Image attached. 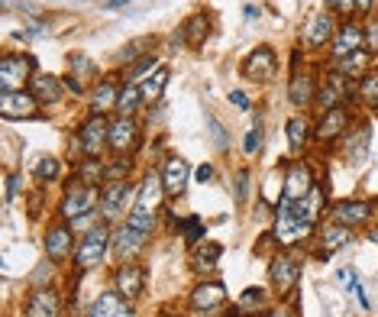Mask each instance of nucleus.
<instances>
[{
  "mask_svg": "<svg viewBox=\"0 0 378 317\" xmlns=\"http://www.w3.org/2000/svg\"><path fill=\"white\" fill-rule=\"evenodd\" d=\"M224 317H243V311H239V308H233L230 314H224Z\"/></svg>",
  "mask_w": 378,
  "mask_h": 317,
  "instance_id": "nucleus-59",
  "label": "nucleus"
},
{
  "mask_svg": "<svg viewBox=\"0 0 378 317\" xmlns=\"http://www.w3.org/2000/svg\"><path fill=\"white\" fill-rule=\"evenodd\" d=\"M152 46H155L152 36H140V39H133V43L123 46V52H120V62H123V65L140 62L142 56H152Z\"/></svg>",
  "mask_w": 378,
  "mask_h": 317,
  "instance_id": "nucleus-35",
  "label": "nucleus"
},
{
  "mask_svg": "<svg viewBox=\"0 0 378 317\" xmlns=\"http://www.w3.org/2000/svg\"><path fill=\"white\" fill-rule=\"evenodd\" d=\"M365 49H369L372 56H378V20L365 26Z\"/></svg>",
  "mask_w": 378,
  "mask_h": 317,
  "instance_id": "nucleus-50",
  "label": "nucleus"
},
{
  "mask_svg": "<svg viewBox=\"0 0 378 317\" xmlns=\"http://www.w3.org/2000/svg\"><path fill=\"white\" fill-rule=\"evenodd\" d=\"M268 279H272V289L278 295H291L298 279H301V259H294L288 253H278L268 262Z\"/></svg>",
  "mask_w": 378,
  "mask_h": 317,
  "instance_id": "nucleus-8",
  "label": "nucleus"
},
{
  "mask_svg": "<svg viewBox=\"0 0 378 317\" xmlns=\"http://www.w3.org/2000/svg\"><path fill=\"white\" fill-rule=\"evenodd\" d=\"M71 227L65 224H52L49 230H46V240H42V246H46V256H49L52 262H65L75 256V237H71Z\"/></svg>",
  "mask_w": 378,
  "mask_h": 317,
  "instance_id": "nucleus-17",
  "label": "nucleus"
},
{
  "mask_svg": "<svg viewBox=\"0 0 378 317\" xmlns=\"http://www.w3.org/2000/svg\"><path fill=\"white\" fill-rule=\"evenodd\" d=\"M369 240H372V243H375V246H378V227H372V233H369Z\"/></svg>",
  "mask_w": 378,
  "mask_h": 317,
  "instance_id": "nucleus-58",
  "label": "nucleus"
},
{
  "mask_svg": "<svg viewBox=\"0 0 378 317\" xmlns=\"http://www.w3.org/2000/svg\"><path fill=\"white\" fill-rule=\"evenodd\" d=\"M252 304L262 308V304H266V291H262V289H246L243 298H239V308H252Z\"/></svg>",
  "mask_w": 378,
  "mask_h": 317,
  "instance_id": "nucleus-48",
  "label": "nucleus"
},
{
  "mask_svg": "<svg viewBox=\"0 0 378 317\" xmlns=\"http://www.w3.org/2000/svg\"><path fill=\"white\" fill-rule=\"evenodd\" d=\"M26 317H58L62 314V301H58L56 289H33L23 304Z\"/></svg>",
  "mask_w": 378,
  "mask_h": 317,
  "instance_id": "nucleus-24",
  "label": "nucleus"
},
{
  "mask_svg": "<svg viewBox=\"0 0 378 317\" xmlns=\"http://www.w3.org/2000/svg\"><path fill=\"white\" fill-rule=\"evenodd\" d=\"M178 227H182L184 243H188V246H197V243H201L204 237H207V227H204V220H201V217H188L184 224L178 220Z\"/></svg>",
  "mask_w": 378,
  "mask_h": 317,
  "instance_id": "nucleus-41",
  "label": "nucleus"
},
{
  "mask_svg": "<svg viewBox=\"0 0 378 317\" xmlns=\"http://www.w3.org/2000/svg\"><path fill=\"white\" fill-rule=\"evenodd\" d=\"M207 127L214 130V142H217V149H226V130L220 127L217 117H210V113H207Z\"/></svg>",
  "mask_w": 378,
  "mask_h": 317,
  "instance_id": "nucleus-49",
  "label": "nucleus"
},
{
  "mask_svg": "<svg viewBox=\"0 0 378 317\" xmlns=\"http://www.w3.org/2000/svg\"><path fill=\"white\" fill-rule=\"evenodd\" d=\"M16 191H20V175H7V204L16 197Z\"/></svg>",
  "mask_w": 378,
  "mask_h": 317,
  "instance_id": "nucleus-53",
  "label": "nucleus"
},
{
  "mask_svg": "<svg viewBox=\"0 0 378 317\" xmlns=\"http://www.w3.org/2000/svg\"><path fill=\"white\" fill-rule=\"evenodd\" d=\"M369 149H372V127L369 123H356V127L346 130L343 136V155L350 165H362L369 159Z\"/></svg>",
  "mask_w": 378,
  "mask_h": 317,
  "instance_id": "nucleus-21",
  "label": "nucleus"
},
{
  "mask_svg": "<svg viewBox=\"0 0 378 317\" xmlns=\"http://www.w3.org/2000/svg\"><path fill=\"white\" fill-rule=\"evenodd\" d=\"M75 178L81 185L100 188V182H107V162H104V159H81L78 169H75Z\"/></svg>",
  "mask_w": 378,
  "mask_h": 317,
  "instance_id": "nucleus-32",
  "label": "nucleus"
},
{
  "mask_svg": "<svg viewBox=\"0 0 378 317\" xmlns=\"http://www.w3.org/2000/svg\"><path fill=\"white\" fill-rule=\"evenodd\" d=\"M149 243V233H142V230H136L133 224H120L117 230H113V243H110V249H113V256H117V262H133L136 256L142 253V246Z\"/></svg>",
  "mask_w": 378,
  "mask_h": 317,
  "instance_id": "nucleus-7",
  "label": "nucleus"
},
{
  "mask_svg": "<svg viewBox=\"0 0 378 317\" xmlns=\"http://www.w3.org/2000/svg\"><path fill=\"white\" fill-rule=\"evenodd\" d=\"M182 36H184V43H188L191 49H201L204 39L210 36V16L207 14L188 16V20H184V26H182Z\"/></svg>",
  "mask_w": 378,
  "mask_h": 317,
  "instance_id": "nucleus-31",
  "label": "nucleus"
},
{
  "mask_svg": "<svg viewBox=\"0 0 378 317\" xmlns=\"http://www.w3.org/2000/svg\"><path fill=\"white\" fill-rule=\"evenodd\" d=\"M350 78H343V75H327L320 81V91H317V100H314V107H317V113H327V110H333V107H340L343 104V98H352L356 91H350V85H346Z\"/></svg>",
  "mask_w": 378,
  "mask_h": 317,
  "instance_id": "nucleus-18",
  "label": "nucleus"
},
{
  "mask_svg": "<svg viewBox=\"0 0 378 317\" xmlns=\"http://www.w3.org/2000/svg\"><path fill=\"white\" fill-rule=\"evenodd\" d=\"M162 197H168L165 194V185H162V175L149 172V175L142 178L140 191H136V204L149 207V211H159V207H162Z\"/></svg>",
  "mask_w": 378,
  "mask_h": 317,
  "instance_id": "nucleus-30",
  "label": "nucleus"
},
{
  "mask_svg": "<svg viewBox=\"0 0 378 317\" xmlns=\"http://www.w3.org/2000/svg\"><path fill=\"white\" fill-rule=\"evenodd\" d=\"M275 71H278V56H275V49H268V46L252 49L243 62V75L249 78V81H259V85L275 81Z\"/></svg>",
  "mask_w": 378,
  "mask_h": 317,
  "instance_id": "nucleus-10",
  "label": "nucleus"
},
{
  "mask_svg": "<svg viewBox=\"0 0 378 317\" xmlns=\"http://www.w3.org/2000/svg\"><path fill=\"white\" fill-rule=\"evenodd\" d=\"M68 68H71V75H75V78H91V75H98V65L84 56V52H71V56H68Z\"/></svg>",
  "mask_w": 378,
  "mask_h": 317,
  "instance_id": "nucleus-43",
  "label": "nucleus"
},
{
  "mask_svg": "<svg viewBox=\"0 0 378 317\" xmlns=\"http://www.w3.org/2000/svg\"><path fill=\"white\" fill-rule=\"evenodd\" d=\"M350 291L359 298V304H362V308L369 311V298H365V289H362V282H359L356 275H350Z\"/></svg>",
  "mask_w": 378,
  "mask_h": 317,
  "instance_id": "nucleus-51",
  "label": "nucleus"
},
{
  "mask_svg": "<svg viewBox=\"0 0 378 317\" xmlns=\"http://www.w3.org/2000/svg\"><path fill=\"white\" fill-rule=\"evenodd\" d=\"M146 104L142 100V88L140 85H123V91H120V104H117V110L120 113H126V117H133L140 107Z\"/></svg>",
  "mask_w": 378,
  "mask_h": 317,
  "instance_id": "nucleus-38",
  "label": "nucleus"
},
{
  "mask_svg": "<svg viewBox=\"0 0 378 317\" xmlns=\"http://www.w3.org/2000/svg\"><path fill=\"white\" fill-rule=\"evenodd\" d=\"M246 194H249V169H239L236 178H233V201L246 204Z\"/></svg>",
  "mask_w": 378,
  "mask_h": 317,
  "instance_id": "nucleus-44",
  "label": "nucleus"
},
{
  "mask_svg": "<svg viewBox=\"0 0 378 317\" xmlns=\"http://www.w3.org/2000/svg\"><path fill=\"white\" fill-rule=\"evenodd\" d=\"M39 100L33 98V91H0V117L4 120H33Z\"/></svg>",
  "mask_w": 378,
  "mask_h": 317,
  "instance_id": "nucleus-13",
  "label": "nucleus"
},
{
  "mask_svg": "<svg viewBox=\"0 0 378 317\" xmlns=\"http://www.w3.org/2000/svg\"><path fill=\"white\" fill-rule=\"evenodd\" d=\"M155 68H159V58L142 56L140 62H133V65H126V68H123V85H140L142 78H149Z\"/></svg>",
  "mask_w": 378,
  "mask_h": 317,
  "instance_id": "nucleus-34",
  "label": "nucleus"
},
{
  "mask_svg": "<svg viewBox=\"0 0 378 317\" xmlns=\"http://www.w3.org/2000/svg\"><path fill=\"white\" fill-rule=\"evenodd\" d=\"M317 188L314 182V172H310L308 162H291L285 169V188H281V197H288V201H301V197H308L310 191Z\"/></svg>",
  "mask_w": 378,
  "mask_h": 317,
  "instance_id": "nucleus-15",
  "label": "nucleus"
},
{
  "mask_svg": "<svg viewBox=\"0 0 378 317\" xmlns=\"http://www.w3.org/2000/svg\"><path fill=\"white\" fill-rule=\"evenodd\" d=\"M146 289V269L140 262H120V269L113 272V291L126 298V301H136Z\"/></svg>",
  "mask_w": 378,
  "mask_h": 317,
  "instance_id": "nucleus-16",
  "label": "nucleus"
},
{
  "mask_svg": "<svg viewBox=\"0 0 378 317\" xmlns=\"http://www.w3.org/2000/svg\"><path fill=\"white\" fill-rule=\"evenodd\" d=\"M317 91H320V81L314 75H304V71H294L291 81H288V98L294 107H310L317 100Z\"/></svg>",
  "mask_w": 378,
  "mask_h": 317,
  "instance_id": "nucleus-26",
  "label": "nucleus"
},
{
  "mask_svg": "<svg viewBox=\"0 0 378 317\" xmlns=\"http://www.w3.org/2000/svg\"><path fill=\"white\" fill-rule=\"evenodd\" d=\"M113 243V227L110 220H100L98 227H91L88 233H81V243L75 249V269L78 272H91L107 259V249Z\"/></svg>",
  "mask_w": 378,
  "mask_h": 317,
  "instance_id": "nucleus-1",
  "label": "nucleus"
},
{
  "mask_svg": "<svg viewBox=\"0 0 378 317\" xmlns=\"http://www.w3.org/2000/svg\"><path fill=\"white\" fill-rule=\"evenodd\" d=\"M336 14L323 10V14H314L308 23H304V33H301V43L308 49H323L327 43H333V33H336Z\"/></svg>",
  "mask_w": 378,
  "mask_h": 317,
  "instance_id": "nucleus-14",
  "label": "nucleus"
},
{
  "mask_svg": "<svg viewBox=\"0 0 378 317\" xmlns=\"http://www.w3.org/2000/svg\"><path fill=\"white\" fill-rule=\"evenodd\" d=\"M191 311H197V314H210V311H217L226 304V289L224 282H197L194 289H191V298H188Z\"/></svg>",
  "mask_w": 378,
  "mask_h": 317,
  "instance_id": "nucleus-19",
  "label": "nucleus"
},
{
  "mask_svg": "<svg viewBox=\"0 0 378 317\" xmlns=\"http://www.w3.org/2000/svg\"><path fill=\"white\" fill-rule=\"evenodd\" d=\"M288 142H291V152H301L304 142H308V120L301 113H294L288 120Z\"/></svg>",
  "mask_w": 378,
  "mask_h": 317,
  "instance_id": "nucleus-39",
  "label": "nucleus"
},
{
  "mask_svg": "<svg viewBox=\"0 0 378 317\" xmlns=\"http://www.w3.org/2000/svg\"><path fill=\"white\" fill-rule=\"evenodd\" d=\"M62 81H65V88H68L71 94H84V85H81V78L68 75V78H62Z\"/></svg>",
  "mask_w": 378,
  "mask_h": 317,
  "instance_id": "nucleus-54",
  "label": "nucleus"
},
{
  "mask_svg": "<svg viewBox=\"0 0 378 317\" xmlns=\"http://www.w3.org/2000/svg\"><path fill=\"white\" fill-rule=\"evenodd\" d=\"M165 85H168V68H155L149 78H142L140 81V88H142V100L146 104H155V100L162 98V91H165Z\"/></svg>",
  "mask_w": 378,
  "mask_h": 317,
  "instance_id": "nucleus-33",
  "label": "nucleus"
},
{
  "mask_svg": "<svg viewBox=\"0 0 378 317\" xmlns=\"http://www.w3.org/2000/svg\"><path fill=\"white\" fill-rule=\"evenodd\" d=\"M359 49H365V26H359V23H352V20H343L333 33V43H330L333 62H340V58L352 56V52H359Z\"/></svg>",
  "mask_w": 378,
  "mask_h": 317,
  "instance_id": "nucleus-11",
  "label": "nucleus"
},
{
  "mask_svg": "<svg viewBox=\"0 0 378 317\" xmlns=\"http://www.w3.org/2000/svg\"><path fill=\"white\" fill-rule=\"evenodd\" d=\"M120 81H123V78L107 75V78H100L98 85H94V91H91V113L104 117V113L117 110V104H120V91H123V85H120Z\"/></svg>",
  "mask_w": 378,
  "mask_h": 317,
  "instance_id": "nucleus-22",
  "label": "nucleus"
},
{
  "mask_svg": "<svg viewBox=\"0 0 378 317\" xmlns=\"http://www.w3.org/2000/svg\"><path fill=\"white\" fill-rule=\"evenodd\" d=\"M126 224H133L136 230H142V233H149V237H152L155 224H159V211H149V207L133 204V211L126 214Z\"/></svg>",
  "mask_w": 378,
  "mask_h": 317,
  "instance_id": "nucleus-37",
  "label": "nucleus"
},
{
  "mask_svg": "<svg viewBox=\"0 0 378 317\" xmlns=\"http://www.w3.org/2000/svg\"><path fill=\"white\" fill-rule=\"evenodd\" d=\"M262 149V123H256V127L246 133V140H243V152L246 155H256Z\"/></svg>",
  "mask_w": 378,
  "mask_h": 317,
  "instance_id": "nucleus-46",
  "label": "nucleus"
},
{
  "mask_svg": "<svg viewBox=\"0 0 378 317\" xmlns=\"http://www.w3.org/2000/svg\"><path fill=\"white\" fill-rule=\"evenodd\" d=\"M323 7L336 16H346V20L356 16V0H323Z\"/></svg>",
  "mask_w": 378,
  "mask_h": 317,
  "instance_id": "nucleus-45",
  "label": "nucleus"
},
{
  "mask_svg": "<svg viewBox=\"0 0 378 317\" xmlns=\"http://www.w3.org/2000/svg\"><path fill=\"white\" fill-rule=\"evenodd\" d=\"M36 75L33 56H4L0 58V91H23Z\"/></svg>",
  "mask_w": 378,
  "mask_h": 317,
  "instance_id": "nucleus-5",
  "label": "nucleus"
},
{
  "mask_svg": "<svg viewBox=\"0 0 378 317\" xmlns=\"http://www.w3.org/2000/svg\"><path fill=\"white\" fill-rule=\"evenodd\" d=\"M104 146H110V123L98 113H91V120H84L81 130H78V149L88 159H100Z\"/></svg>",
  "mask_w": 378,
  "mask_h": 317,
  "instance_id": "nucleus-6",
  "label": "nucleus"
},
{
  "mask_svg": "<svg viewBox=\"0 0 378 317\" xmlns=\"http://www.w3.org/2000/svg\"><path fill=\"white\" fill-rule=\"evenodd\" d=\"M330 220L356 230V227H365L372 220V204L362 201V197H343V201H333V204H330Z\"/></svg>",
  "mask_w": 378,
  "mask_h": 317,
  "instance_id": "nucleus-9",
  "label": "nucleus"
},
{
  "mask_svg": "<svg viewBox=\"0 0 378 317\" xmlns=\"http://www.w3.org/2000/svg\"><path fill=\"white\" fill-rule=\"evenodd\" d=\"M314 230H317L314 224H304V220L294 217L291 201H288V197H278V204H275V230L268 233L278 246H298V243L310 240Z\"/></svg>",
  "mask_w": 378,
  "mask_h": 317,
  "instance_id": "nucleus-2",
  "label": "nucleus"
},
{
  "mask_svg": "<svg viewBox=\"0 0 378 317\" xmlns=\"http://www.w3.org/2000/svg\"><path fill=\"white\" fill-rule=\"evenodd\" d=\"M194 175H197V182H210V178H214V165H207V162H204V165H197V172H194Z\"/></svg>",
  "mask_w": 378,
  "mask_h": 317,
  "instance_id": "nucleus-55",
  "label": "nucleus"
},
{
  "mask_svg": "<svg viewBox=\"0 0 378 317\" xmlns=\"http://www.w3.org/2000/svg\"><path fill=\"white\" fill-rule=\"evenodd\" d=\"M356 98L362 100L365 107L378 110V71H369V75H362V78H359V85H356Z\"/></svg>",
  "mask_w": 378,
  "mask_h": 317,
  "instance_id": "nucleus-36",
  "label": "nucleus"
},
{
  "mask_svg": "<svg viewBox=\"0 0 378 317\" xmlns=\"http://www.w3.org/2000/svg\"><path fill=\"white\" fill-rule=\"evenodd\" d=\"M136 191H140V185L133 182H104V188H100V214H104V220H117L120 214H130L136 204Z\"/></svg>",
  "mask_w": 378,
  "mask_h": 317,
  "instance_id": "nucleus-4",
  "label": "nucleus"
},
{
  "mask_svg": "<svg viewBox=\"0 0 378 317\" xmlns=\"http://www.w3.org/2000/svg\"><path fill=\"white\" fill-rule=\"evenodd\" d=\"M165 317H175V314H165Z\"/></svg>",
  "mask_w": 378,
  "mask_h": 317,
  "instance_id": "nucleus-60",
  "label": "nucleus"
},
{
  "mask_svg": "<svg viewBox=\"0 0 378 317\" xmlns=\"http://www.w3.org/2000/svg\"><path fill=\"white\" fill-rule=\"evenodd\" d=\"M188 178H191L188 159H182V155H168V159H165V169H162V185H165V194L168 197L184 194V188H188Z\"/></svg>",
  "mask_w": 378,
  "mask_h": 317,
  "instance_id": "nucleus-23",
  "label": "nucleus"
},
{
  "mask_svg": "<svg viewBox=\"0 0 378 317\" xmlns=\"http://www.w3.org/2000/svg\"><path fill=\"white\" fill-rule=\"evenodd\" d=\"M372 58H375V56H372L369 49H359V52H352V56L333 62V71H336V75H343V78H350V81H359L362 75H369Z\"/></svg>",
  "mask_w": 378,
  "mask_h": 317,
  "instance_id": "nucleus-29",
  "label": "nucleus"
},
{
  "mask_svg": "<svg viewBox=\"0 0 378 317\" xmlns=\"http://www.w3.org/2000/svg\"><path fill=\"white\" fill-rule=\"evenodd\" d=\"M220 256H224V246H220V243H204V246L194 249V266L197 269H214Z\"/></svg>",
  "mask_w": 378,
  "mask_h": 317,
  "instance_id": "nucleus-40",
  "label": "nucleus"
},
{
  "mask_svg": "<svg viewBox=\"0 0 378 317\" xmlns=\"http://www.w3.org/2000/svg\"><path fill=\"white\" fill-rule=\"evenodd\" d=\"M100 201V188H91V185H81L78 178H71L68 185H65V197L62 204H58V217L65 220V224H75L81 214L94 211Z\"/></svg>",
  "mask_w": 378,
  "mask_h": 317,
  "instance_id": "nucleus-3",
  "label": "nucleus"
},
{
  "mask_svg": "<svg viewBox=\"0 0 378 317\" xmlns=\"http://www.w3.org/2000/svg\"><path fill=\"white\" fill-rule=\"evenodd\" d=\"M317 240H320V259H327L330 253H336V249H343L346 243L352 240V230L343 224H336V220H330V224H323L320 230H317Z\"/></svg>",
  "mask_w": 378,
  "mask_h": 317,
  "instance_id": "nucleus-27",
  "label": "nucleus"
},
{
  "mask_svg": "<svg viewBox=\"0 0 378 317\" xmlns=\"http://www.w3.org/2000/svg\"><path fill=\"white\" fill-rule=\"evenodd\" d=\"M372 7H375V0H356V14H359V16L372 14Z\"/></svg>",
  "mask_w": 378,
  "mask_h": 317,
  "instance_id": "nucleus-56",
  "label": "nucleus"
},
{
  "mask_svg": "<svg viewBox=\"0 0 378 317\" xmlns=\"http://www.w3.org/2000/svg\"><path fill=\"white\" fill-rule=\"evenodd\" d=\"M29 91H33V98L39 100V104H58V100H62V91H65V81L56 75L36 71L33 81H29Z\"/></svg>",
  "mask_w": 378,
  "mask_h": 317,
  "instance_id": "nucleus-28",
  "label": "nucleus"
},
{
  "mask_svg": "<svg viewBox=\"0 0 378 317\" xmlns=\"http://www.w3.org/2000/svg\"><path fill=\"white\" fill-rule=\"evenodd\" d=\"M243 14H246V16H249V20H252V16H259V7H252V4H249V7H246Z\"/></svg>",
  "mask_w": 378,
  "mask_h": 317,
  "instance_id": "nucleus-57",
  "label": "nucleus"
},
{
  "mask_svg": "<svg viewBox=\"0 0 378 317\" xmlns=\"http://www.w3.org/2000/svg\"><path fill=\"white\" fill-rule=\"evenodd\" d=\"M230 104H236L239 110H249V98H246V91H230Z\"/></svg>",
  "mask_w": 378,
  "mask_h": 317,
  "instance_id": "nucleus-52",
  "label": "nucleus"
},
{
  "mask_svg": "<svg viewBox=\"0 0 378 317\" xmlns=\"http://www.w3.org/2000/svg\"><path fill=\"white\" fill-rule=\"evenodd\" d=\"M58 175H62V165H58L56 155H42L39 162H36V178H39L42 185H46V182H56Z\"/></svg>",
  "mask_w": 378,
  "mask_h": 317,
  "instance_id": "nucleus-42",
  "label": "nucleus"
},
{
  "mask_svg": "<svg viewBox=\"0 0 378 317\" xmlns=\"http://www.w3.org/2000/svg\"><path fill=\"white\" fill-rule=\"evenodd\" d=\"M126 175H130V159L117 155V162L107 165V182H123Z\"/></svg>",
  "mask_w": 378,
  "mask_h": 317,
  "instance_id": "nucleus-47",
  "label": "nucleus"
},
{
  "mask_svg": "<svg viewBox=\"0 0 378 317\" xmlns=\"http://www.w3.org/2000/svg\"><path fill=\"white\" fill-rule=\"evenodd\" d=\"M110 149L117 155H130L140 149V123L133 117L120 113V117L110 120Z\"/></svg>",
  "mask_w": 378,
  "mask_h": 317,
  "instance_id": "nucleus-12",
  "label": "nucleus"
},
{
  "mask_svg": "<svg viewBox=\"0 0 378 317\" xmlns=\"http://www.w3.org/2000/svg\"><path fill=\"white\" fill-rule=\"evenodd\" d=\"M350 127H352V113L340 104V107H333V110L320 113V123H317L314 136L320 142H333V140H343Z\"/></svg>",
  "mask_w": 378,
  "mask_h": 317,
  "instance_id": "nucleus-20",
  "label": "nucleus"
},
{
  "mask_svg": "<svg viewBox=\"0 0 378 317\" xmlns=\"http://www.w3.org/2000/svg\"><path fill=\"white\" fill-rule=\"evenodd\" d=\"M84 317H136V311H133V304L120 295V291H104Z\"/></svg>",
  "mask_w": 378,
  "mask_h": 317,
  "instance_id": "nucleus-25",
  "label": "nucleus"
}]
</instances>
